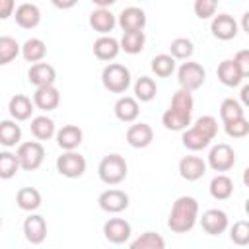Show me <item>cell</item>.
Masks as SVG:
<instances>
[{"mask_svg": "<svg viewBox=\"0 0 249 249\" xmlns=\"http://www.w3.org/2000/svg\"><path fill=\"white\" fill-rule=\"evenodd\" d=\"M224 130L230 138H245L249 134V121L243 117V119H237L233 123H228L224 124Z\"/></svg>", "mask_w": 249, "mask_h": 249, "instance_id": "cell-41", "label": "cell"}, {"mask_svg": "<svg viewBox=\"0 0 249 249\" xmlns=\"http://www.w3.org/2000/svg\"><path fill=\"white\" fill-rule=\"evenodd\" d=\"M27 78L29 82L35 86V88H43V86H54V80H56V70L49 64V62H37L29 68L27 72Z\"/></svg>", "mask_w": 249, "mask_h": 249, "instance_id": "cell-21", "label": "cell"}, {"mask_svg": "<svg viewBox=\"0 0 249 249\" xmlns=\"http://www.w3.org/2000/svg\"><path fill=\"white\" fill-rule=\"evenodd\" d=\"M21 140V126L16 121H0V144L12 148Z\"/></svg>", "mask_w": 249, "mask_h": 249, "instance_id": "cell-32", "label": "cell"}, {"mask_svg": "<svg viewBox=\"0 0 249 249\" xmlns=\"http://www.w3.org/2000/svg\"><path fill=\"white\" fill-rule=\"evenodd\" d=\"M241 99H243L245 105L249 103V86H243V89H241Z\"/></svg>", "mask_w": 249, "mask_h": 249, "instance_id": "cell-45", "label": "cell"}, {"mask_svg": "<svg viewBox=\"0 0 249 249\" xmlns=\"http://www.w3.org/2000/svg\"><path fill=\"white\" fill-rule=\"evenodd\" d=\"M196 220H198V202L196 198L185 195L173 202L167 218V228L173 233H187L195 228Z\"/></svg>", "mask_w": 249, "mask_h": 249, "instance_id": "cell-3", "label": "cell"}, {"mask_svg": "<svg viewBox=\"0 0 249 249\" xmlns=\"http://www.w3.org/2000/svg\"><path fill=\"white\" fill-rule=\"evenodd\" d=\"M19 169L18 158L12 152H0V179H12Z\"/></svg>", "mask_w": 249, "mask_h": 249, "instance_id": "cell-39", "label": "cell"}, {"mask_svg": "<svg viewBox=\"0 0 249 249\" xmlns=\"http://www.w3.org/2000/svg\"><path fill=\"white\" fill-rule=\"evenodd\" d=\"M158 93V86L154 82V78L150 76H140L136 82H134V99L136 101H152Z\"/></svg>", "mask_w": 249, "mask_h": 249, "instance_id": "cell-33", "label": "cell"}, {"mask_svg": "<svg viewBox=\"0 0 249 249\" xmlns=\"http://www.w3.org/2000/svg\"><path fill=\"white\" fill-rule=\"evenodd\" d=\"M214 171H230L235 165V152L230 144L220 142L216 146L210 148L208 152V163Z\"/></svg>", "mask_w": 249, "mask_h": 249, "instance_id": "cell-9", "label": "cell"}, {"mask_svg": "<svg viewBox=\"0 0 249 249\" xmlns=\"http://www.w3.org/2000/svg\"><path fill=\"white\" fill-rule=\"evenodd\" d=\"M231 60L235 62V66L239 68V72L243 74V78L249 76V51H247V49H241Z\"/></svg>", "mask_w": 249, "mask_h": 249, "instance_id": "cell-43", "label": "cell"}, {"mask_svg": "<svg viewBox=\"0 0 249 249\" xmlns=\"http://www.w3.org/2000/svg\"><path fill=\"white\" fill-rule=\"evenodd\" d=\"M243 29L249 33V12H245V14H243Z\"/></svg>", "mask_w": 249, "mask_h": 249, "instance_id": "cell-46", "label": "cell"}, {"mask_svg": "<svg viewBox=\"0 0 249 249\" xmlns=\"http://www.w3.org/2000/svg\"><path fill=\"white\" fill-rule=\"evenodd\" d=\"M237 21L230 14H218L210 21V31L220 41H231L237 35Z\"/></svg>", "mask_w": 249, "mask_h": 249, "instance_id": "cell-13", "label": "cell"}, {"mask_svg": "<svg viewBox=\"0 0 249 249\" xmlns=\"http://www.w3.org/2000/svg\"><path fill=\"white\" fill-rule=\"evenodd\" d=\"M208 191H210L212 198H216V200H228L233 195V181L228 175L218 173L216 177H212V181L208 185Z\"/></svg>", "mask_w": 249, "mask_h": 249, "instance_id": "cell-28", "label": "cell"}, {"mask_svg": "<svg viewBox=\"0 0 249 249\" xmlns=\"http://www.w3.org/2000/svg\"><path fill=\"white\" fill-rule=\"evenodd\" d=\"M150 68H152V72H154L156 76H160V78H167V76H171L173 70H175V58H171V56L165 54V53L156 54V56L152 58Z\"/></svg>", "mask_w": 249, "mask_h": 249, "instance_id": "cell-38", "label": "cell"}, {"mask_svg": "<svg viewBox=\"0 0 249 249\" xmlns=\"http://www.w3.org/2000/svg\"><path fill=\"white\" fill-rule=\"evenodd\" d=\"M97 173H99V179L105 183V185H119L121 181L126 179L128 175V165H126V160L119 154H109L105 156L99 165H97Z\"/></svg>", "mask_w": 249, "mask_h": 249, "instance_id": "cell-4", "label": "cell"}, {"mask_svg": "<svg viewBox=\"0 0 249 249\" xmlns=\"http://www.w3.org/2000/svg\"><path fill=\"white\" fill-rule=\"evenodd\" d=\"M206 173V161L198 156H185L179 161V175L185 181H198Z\"/></svg>", "mask_w": 249, "mask_h": 249, "instance_id": "cell-17", "label": "cell"}, {"mask_svg": "<svg viewBox=\"0 0 249 249\" xmlns=\"http://www.w3.org/2000/svg\"><path fill=\"white\" fill-rule=\"evenodd\" d=\"M45 54H47V45L39 37H31L21 45V56L27 62H35L37 64V62H41L45 58Z\"/></svg>", "mask_w": 249, "mask_h": 249, "instance_id": "cell-29", "label": "cell"}, {"mask_svg": "<svg viewBox=\"0 0 249 249\" xmlns=\"http://www.w3.org/2000/svg\"><path fill=\"white\" fill-rule=\"evenodd\" d=\"M60 103V91L54 86H43L37 88L33 93V105L41 111H54Z\"/></svg>", "mask_w": 249, "mask_h": 249, "instance_id": "cell-18", "label": "cell"}, {"mask_svg": "<svg viewBox=\"0 0 249 249\" xmlns=\"http://www.w3.org/2000/svg\"><path fill=\"white\" fill-rule=\"evenodd\" d=\"M128 249H165V239L156 231H144L128 245Z\"/></svg>", "mask_w": 249, "mask_h": 249, "instance_id": "cell-36", "label": "cell"}, {"mask_svg": "<svg viewBox=\"0 0 249 249\" xmlns=\"http://www.w3.org/2000/svg\"><path fill=\"white\" fill-rule=\"evenodd\" d=\"M117 23L123 31H144L146 27V14L138 6H126L121 10Z\"/></svg>", "mask_w": 249, "mask_h": 249, "instance_id": "cell-12", "label": "cell"}, {"mask_svg": "<svg viewBox=\"0 0 249 249\" xmlns=\"http://www.w3.org/2000/svg\"><path fill=\"white\" fill-rule=\"evenodd\" d=\"M206 80V70L202 68V64L198 62H183L177 70V82H179V89L185 91H195L198 88H202Z\"/></svg>", "mask_w": 249, "mask_h": 249, "instance_id": "cell-7", "label": "cell"}, {"mask_svg": "<svg viewBox=\"0 0 249 249\" xmlns=\"http://www.w3.org/2000/svg\"><path fill=\"white\" fill-rule=\"evenodd\" d=\"M230 239L239 245V247H245L249 243V224L245 220H237L233 222V226L230 228Z\"/></svg>", "mask_w": 249, "mask_h": 249, "instance_id": "cell-40", "label": "cell"}, {"mask_svg": "<svg viewBox=\"0 0 249 249\" xmlns=\"http://www.w3.org/2000/svg\"><path fill=\"white\" fill-rule=\"evenodd\" d=\"M16 10L14 0H0V19H8Z\"/></svg>", "mask_w": 249, "mask_h": 249, "instance_id": "cell-44", "label": "cell"}, {"mask_svg": "<svg viewBox=\"0 0 249 249\" xmlns=\"http://www.w3.org/2000/svg\"><path fill=\"white\" fill-rule=\"evenodd\" d=\"M14 18H16V23L21 27V29H33L39 25L41 21V10L31 4V2H23L19 4L16 10H14Z\"/></svg>", "mask_w": 249, "mask_h": 249, "instance_id": "cell-19", "label": "cell"}, {"mask_svg": "<svg viewBox=\"0 0 249 249\" xmlns=\"http://www.w3.org/2000/svg\"><path fill=\"white\" fill-rule=\"evenodd\" d=\"M132 233V228L130 224L124 220V218H109L105 224H103V235L107 241L115 243V245H121L124 241H128Z\"/></svg>", "mask_w": 249, "mask_h": 249, "instance_id": "cell-11", "label": "cell"}, {"mask_svg": "<svg viewBox=\"0 0 249 249\" xmlns=\"http://www.w3.org/2000/svg\"><path fill=\"white\" fill-rule=\"evenodd\" d=\"M8 111H10V115L16 123L18 121H27L33 113V101L23 93H16L8 101Z\"/></svg>", "mask_w": 249, "mask_h": 249, "instance_id": "cell-23", "label": "cell"}, {"mask_svg": "<svg viewBox=\"0 0 249 249\" xmlns=\"http://www.w3.org/2000/svg\"><path fill=\"white\" fill-rule=\"evenodd\" d=\"M82 138H84V132L76 124H64L62 128L56 130V144L64 152H74L82 144Z\"/></svg>", "mask_w": 249, "mask_h": 249, "instance_id": "cell-20", "label": "cell"}, {"mask_svg": "<svg viewBox=\"0 0 249 249\" xmlns=\"http://www.w3.org/2000/svg\"><path fill=\"white\" fill-rule=\"evenodd\" d=\"M216 74H218V80H220L224 86H228V88H235V86H239V84L243 82V74L239 72V68L235 66V62H233L231 58L222 60V62L218 64Z\"/></svg>", "mask_w": 249, "mask_h": 249, "instance_id": "cell-26", "label": "cell"}, {"mask_svg": "<svg viewBox=\"0 0 249 249\" xmlns=\"http://www.w3.org/2000/svg\"><path fill=\"white\" fill-rule=\"evenodd\" d=\"M53 4H54V6H56V8H72V6H74V4H76V2H68V4H60V2H56V0H54V2H53Z\"/></svg>", "mask_w": 249, "mask_h": 249, "instance_id": "cell-47", "label": "cell"}, {"mask_svg": "<svg viewBox=\"0 0 249 249\" xmlns=\"http://www.w3.org/2000/svg\"><path fill=\"white\" fill-rule=\"evenodd\" d=\"M193 53H195L193 41L187 39V37H177V39H173L171 45H169V56L175 58V60H177V58H179V60H187V58L193 56Z\"/></svg>", "mask_w": 249, "mask_h": 249, "instance_id": "cell-37", "label": "cell"}, {"mask_svg": "<svg viewBox=\"0 0 249 249\" xmlns=\"http://www.w3.org/2000/svg\"><path fill=\"white\" fill-rule=\"evenodd\" d=\"M16 158H18L19 169H23V171H35V169L41 167V163L45 160V148L37 140H27V142H21L18 146Z\"/></svg>", "mask_w": 249, "mask_h": 249, "instance_id": "cell-6", "label": "cell"}, {"mask_svg": "<svg viewBox=\"0 0 249 249\" xmlns=\"http://www.w3.org/2000/svg\"><path fill=\"white\" fill-rule=\"evenodd\" d=\"M56 171L68 179L82 177L86 171V158L78 152H64L56 158Z\"/></svg>", "mask_w": 249, "mask_h": 249, "instance_id": "cell-8", "label": "cell"}, {"mask_svg": "<svg viewBox=\"0 0 249 249\" xmlns=\"http://www.w3.org/2000/svg\"><path fill=\"white\" fill-rule=\"evenodd\" d=\"M154 140V130L148 123H134L126 130V142L132 148H148Z\"/></svg>", "mask_w": 249, "mask_h": 249, "instance_id": "cell-16", "label": "cell"}, {"mask_svg": "<svg viewBox=\"0 0 249 249\" xmlns=\"http://www.w3.org/2000/svg\"><path fill=\"white\" fill-rule=\"evenodd\" d=\"M89 25L93 31L101 33V35H107L109 31H113V27L117 25V18L111 10H101V8H95L91 14H89Z\"/></svg>", "mask_w": 249, "mask_h": 249, "instance_id": "cell-22", "label": "cell"}, {"mask_svg": "<svg viewBox=\"0 0 249 249\" xmlns=\"http://www.w3.org/2000/svg\"><path fill=\"white\" fill-rule=\"evenodd\" d=\"M200 224H202V230L208 233V235H220L228 230V214L220 208H208L206 212H202V218H200Z\"/></svg>", "mask_w": 249, "mask_h": 249, "instance_id": "cell-14", "label": "cell"}, {"mask_svg": "<svg viewBox=\"0 0 249 249\" xmlns=\"http://www.w3.org/2000/svg\"><path fill=\"white\" fill-rule=\"evenodd\" d=\"M216 8H218V2L216 0H196L193 4V10H195L196 18H200V19L214 18L216 16Z\"/></svg>", "mask_w": 249, "mask_h": 249, "instance_id": "cell-42", "label": "cell"}, {"mask_svg": "<svg viewBox=\"0 0 249 249\" xmlns=\"http://www.w3.org/2000/svg\"><path fill=\"white\" fill-rule=\"evenodd\" d=\"M218 134V121L212 115H202L195 121L193 126H189L187 130H183V146L191 152H198L210 146V142L216 138Z\"/></svg>", "mask_w": 249, "mask_h": 249, "instance_id": "cell-2", "label": "cell"}, {"mask_svg": "<svg viewBox=\"0 0 249 249\" xmlns=\"http://www.w3.org/2000/svg\"><path fill=\"white\" fill-rule=\"evenodd\" d=\"M23 235L29 243L39 245L47 237V222L41 214H29L23 220Z\"/></svg>", "mask_w": 249, "mask_h": 249, "instance_id": "cell-15", "label": "cell"}, {"mask_svg": "<svg viewBox=\"0 0 249 249\" xmlns=\"http://www.w3.org/2000/svg\"><path fill=\"white\" fill-rule=\"evenodd\" d=\"M16 202L21 210L25 212H33L41 206V193L35 187H21L16 195Z\"/></svg>", "mask_w": 249, "mask_h": 249, "instance_id": "cell-30", "label": "cell"}, {"mask_svg": "<svg viewBox=\"0 0 249 249\" xmlns=\"http://www.w3.org/2000/svg\"><path fill=\"white\" fill-rule=\"evenodd\" d=\"M119 51H121L119 41H117L115 37H111V35H101V37L95 39V43H93V54H95L99 60H103V62L113 60V58L119 54Z\"/></svg>", "mask_w": 249, "mask_h": 249, "instance_id": "cell-25", "label": "cell"}, {"mask_svg": "<svg viewBox=\"0 0 249 249\" xmlns=\"http://www.w3.org/2000/svg\"><path fill=\"white\" fill-rule=\"evenodd\" d=\"M29 128H31V134L37 138V142H39V140H49V138H53V136L56 134L54 121H53L51 117H47V115L33 117Z\"/></svg>", "mask_w": 249, "mask_h": 249, "instance_id": "cell-27", "label": "cell"}, {"mask_svg": "<svg viewBox=\"0 0 249 249\" xmlns=\"http://www.w3.org/2000/svg\"><path fill=\"white\" fill-rule=\"evenodd\" d=\"M243 117H245V111H243L239 101H235L233 97H226L222 101V105H220V119H222L224 124L233 123V121L243 119Z\"/></svg>", "mask_w": 249, "mask_h": 249, "instance_id": "cell-35", "label": "cell"}, {"mask_svg": "<svg viewBox=\"0 0 249 249\" xmlns=\"http://www.w3.org/2000/svg\"><path fill=\"white\" fill-rule=\"evenodd\" d=\"M101 84L111 93H124L130 86V70L124 64L109 62L101 72Z\"/></svg>", "mask_w": 249, "mask_h": 249, "instance_id": "cell-5", "label": "cell"}, {"mask_svg": "<svg viewBox=\"0 0 249 249\" xmlns=\"http://www.w3.org/2000/svg\"><path fill=\"white\" fill-rule=\"evenodd\" d=\"M99 208L107 214H119L128 208V195L121 189H107L97 198Z\"/></svg>", "mask_w": 249, "mask_h": 249, "instance_id": "cell-10", "label": "cell"}, {"mask_svg": "<svg viewBox=\"0 0 249 249\" xmlns=\"http://www.w3.org/2000/svg\"><path fill=\"white\" fill-rule=\"evenodd\" d=\"M144 43H146L144 31H124L119 41V47H121V51L128 53V54H138V53H142Z\"/></svg>", "mask_w": 249, "mask_h": 249, "instance_id": "cell-31", "label": "cell"}, {"mask_svg": "<svg viewBox=\"0 0 249 249\" xmlns=\"http://www.w3.org/2000/svg\"><path fill=\"white\" fill-rule=\"evenodd\" d=\"M193 107H195L193 93L185 89H177L171 97L169 107L161 115V124L167 130H187L191 124Z\"/></svg>", "mask_w": 249, "mask_h": 249, "instance_id": "cell-1", "label": "cell"}, {"mask_svg": "<svg viewBox=\"0 0 249 249\" xmlns=\"http://www.w3.org/2000/svg\"><path fill=\"white\" fill-rule=\"evenodd\" d=\"M0 228H2V216H0Z\"/></svg>", "mask_w": 249, "mask_h": 249, "instance_id": "cell-48", "label": "cell"}, {"mask_svg": "<svg viewBox=\"0 0 249 249\" xmlns=\"http://www.w3.org/2000/svg\"><path fill=\"white\" fill-rule=\"evenodd\" d=\"M19 53H21V45L14 37L0 35V66H6L12 60H16Z\"/></svg>", "mask_w": 249, "mask_h": 249, "instance_id": "cell-34", "label": "cell"}, {"mask_svg": "<svg viewBox=\"0 0 249 249\" xmlns=\"http://www.w3.org/2000/svg\"><path fill=\"white\" fill-rule=\"evenodd\" d=\"M138 113H140V107H138V101L130 95H123L117 99L115 103V117L121 121V123H134L138 119Z\"/></svg>", "mask_w": 249, "mask_h": 249, "instance_id": "cell-24", "label": "cell"}]
</instances>
